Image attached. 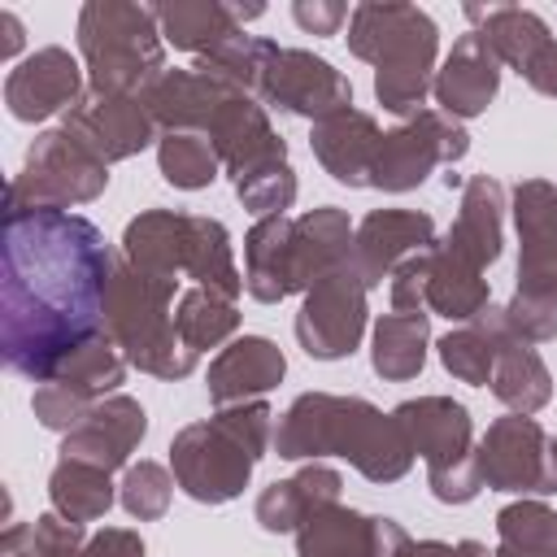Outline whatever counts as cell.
Listing matches in <instances>:
<instances>
[{
  "label": "cell",
  "instance_id": "obj_1",
  "mask_svg": "<svg viewBox=\"0 0 557 557\" xmlns=\"http://www.w3.org/2000/svg\"><path fill=\"white\" fill-rule=\"evenodd\" d=\"M104 235L70 209H4L0 348L4 366L48 383L61 361L104 331L113 278Z\"/></svg>",
  "mask_w": 557,
  "mask_h": 557
},
{
  "label": "cell",
  "instance_id": "obj_2",
  "mask_svg": "<svg viewBox=\"0 0 557 557\" xmlns=\"http://www.w3.org/2000/svg\"><path fill=\"white\" fill-rule=\"evenodd\" d=\"M274 448L287 461L305 457H348L366 479L392 483L413 466V444L392 413H379L361 396L305 392L274 426Z\"/></svg>",
  "mask_w": 557,
  "mask_h": 557
},
{
  "label": "cell",
  "instance_id": "obj_3",
  "mask_svg": "<svg viewBox=\"0 0 557 557\" xmlns=\"http://www.w3.org/2000/svg\"><path fill=\"white\" fill-rule=\"evenodd\" d=\"M270 418L274 413L265 400H244V405L218 409L209 422L183 426L170 444V466L178 487L200 505L235 500L248 487L252 466L274 444Z\"/></svg>",
  "mask_w": 557,
  "mask_h": 557
},
{
  "label": "cell",
  "instance_id": "obj_4",
  "mask_svg": "<svg viewBox=\"0 0 557 557\" xmlns=\"http://www.w3.org/2000/svg\"><path fill=\"white\" fill-rule=\"evenodd\" d=\"M352 57L374 65V96L383 109L409 117L435 83V22L413 4H357L348 17Z\"/></svg>",
  "mask_w": 557,
  "mask_h": 557
},
{
  "label": "cell",
  "instance_id": "obj_5",
  "mask_svg": "<svg viewBox=\"0 0 557 557\" xmlns=\"http://www.w3.org/2000/svg\"><path fill=\"white\" fill-rule=\"evenodd\" d=\"M170 300H174V278L148 274L126 257L113 265L109 296H104V331L113 335V344L131 366L157 379H183L196 370V357H200L178 339Z\"/></svg>",
  "mask_w": 557,
  "mask_h": 557
},
{
  "label": "cell",
  "instance_id": "obj_6",
  "mask_svg": "<svg viewBox=\"0 0 557 557\" xmlns=\"http://www.w3.org/2000/svg\"><path fill=\"white\" fill-rule=\"evenodd\" d=\"M78 52L96 96H144L165 74L157 9L91 0L78 13Z\"/></svg>",
  "mask_w": 557,
  "mask_h": 557
},
{
  "label": "cell",
  "instance_id": "obj_7",
  "mask_svg": "<svg viewBox=\"0 0 557 557\" xmlns=\"http://www.w3.org/2000/svg\"><path fill=\"white\" fill-rule=\"evenodd\" d=\"M392 418L409 435L413 453L426 461L435 500L466 505L479 496L483 474H479V448H474V426H470L466 405L448 396H418V400L396 405Z\"/></svg>",
  "mask_w": 557,
  "mask_h": 557
},
{
  "label": "cell",
  "instance_id": "obj_8",
  "mask_svg": "<svg viewBox=\"0 0 557 557\" xmlns=\"http://www.w3.org/2000/svg\"><path fill=\"white\" fill-rule=\"evenodd\" d=\"M109 165L65 126L35 135L22 170L9 183L4 209H70L104 191Z\"/></svg>",
  "mask_w": 557,
  "mask_h": 557
},
{
  "label": "cell",
  "instance_id": "obj_9",
  "mask_svg": "<svg viewBox=\"0 0 557 557\" xmlns=\"http://www.w3.org/2000/svg\"><path fill=\"white\" fill-rule=\"evenodd\" d=\"M470 135L457 117L440 113V109H418L405 126L387 131L374 157V174L370 187L383 191H409L418 187L435 165H453L457 157H466Z\"/></svg>",
  "mask_w": 557,
  "mask_h": 557
},
{
  "label": "cell",
  "instance_id": "obj_10",
  "mask_svg": "<svg viewBox=\"0 0 557 557\" xmlns=\"http://www.w3.org/2000/svg\"><path fill=\"white\" fill-rule=\"evenodd\" d=\"M366 283L357 278V270L344 261L339 270L322 274L309 292L305 305L296 313V339L309 357L318 361H335L348 357L366 331Z\"/></svg>",
  "mask_w": 557,
  "mask_h": 557
},
{
  "label": "cell",
  "instance_id": "obj_11",
  "mask_svg": "<svg viewBox=\"0 0 557 557\" xmlns=\"http://www.w3.org/2000/svg\"><path fill=\"white\" fill-rule=\"evenodd\" d=\"M261 100L283 113L322 122V117L352 109V83L331 61H322L305 48H278V57L270 61V74L261 83Z\"/></svg>",
  "mask_w": 557,
  "mask_h": 557
},
{
  "label": "cell",
  "instance_id": "obj_12",
  "mask_svg": "<svg viewBox=\"0 0 557 557\" xmlns=\"http://www.w3.org/2000/svg\"><path fill=\"white\" fill-rule=\"evenodd\" d=\"M479 474L496 492H548V435L531 413H509L479 440Z\"/></svg>",
  "mask_w": 557,
  "mask_h": 557
},
{
  "label": "cell",
  "instance_id": "obj_13",
  "mask_svg": "<svg viewBox=\"0 0 557 557\" xmlns=\"http://www.w3.org/2000/svg\"><path fill=\"white\" fill-rule=\"evenodd\" d=\"M70 135H78L104 165L135 157L139 148H148L157 139V122L144 109L139 96H96L87 91L61 122Z\"/></svg>",
  "mask_w": 557,
  "mask_h": 557
},
{
  "label": "cell",
  "instance_id": "obj_14",
  "mask_svg": "<svg viewBox=\"0 0 557 557\" xmlns=\"http://www.w3.org/2000/svg\"><path fill=\"white\" fill-rule=\"evenodd\" d=\"M405 544L409 535L392 518H361L339 500L313 509L296 527L300 557H396Z\"/></svg>",
  "mask_w": 557,
  "mask_h": 557
},
{
  "label": "cell",
  "instance_id": "obj_15",
  "mask_svg": "<svg viewBox=\"0 0 557 557\" xmlns=\"http://www.w3.org/2000/svg\"><path fill=\"white\" fill-rule=\"evenodd\" d=\"M435 248V222L431 213H413V209H374L357 235H352V252L348 265L357 270V278L366 287H379L400 261L418 257Z\"/></svg>",
  "mask_w": 557,
  "mask_h": 557
},
{
  "label": "cell",
  "instance_id": "obj_16",
  "mask_svg": "<svg viewBox=\"0 0 557 557\" xmlns=\"http://www.w3.org/2000/svg\"><path fill=\"white\" fill-rule=\"evenodd\" d=\"M83 100L78 61L65 48H39L4 78V104L17 122H44L52 113H70Z\"/></svg>",
  "mask_w": 557,
  "mask_h": 557
},
{
  "label": "cell",
  "instance_id": "obj_17",
  "mask_svg": "<svg viewBox=\"0 0 557 557\" xmlns=\"http://www.w3.org/2000/svg\"><path fill=\"white\" fill-rule=\"evenodd\" d=\"M518 226V292H557V187L522 178L513 187Z\"/></svg>",
  "mask_w": 557,
  "mask_h": 557
},
{
  "label": "cell",
  "instance_id": "obj_18",
  "mask_svg": "<svg viewBox=\"0 0 557 557\" xmlns=\"http://www.w3.org/2000/svg\"><path fill=\"white\" fill-rule=\"evenodd\" d=\"M205 139L213 144V152L222 157L231 178H239V174H248L257 165H270V161H287L283 139L274 135L265 109L248 91H231L218 104V113L205 126Z\"/></svg>",
  "mask_w": 557,
  "mask_h": 557
},
{
  "label": "cell",
  "instance_id": "obj_19",
  "mask_svg": "<svg viewBox=\"0 0 557 557\" xmlns=\"http://www.w3.org/2000/svg\"><path fill=\"white\" fill-rule=\"evenodd\" d=\"M144 431H148V418H144V405L139 400H131V396H104L65 435L61 457H78V461H91L100 470H117V466H126V457L135 453V444L144 440Z\"/></svg>",
  "mask_w": 557,
  "mask_h": 557
},
{
  "label": "cell",
  "instance_id": "obj_20",
  "mask_svg": "<svg viewBox=\"0 0 557 557\" xmlns=\"http://www.w3.org/2000/svg\"><path fill=\"white\" fill-rule=\"evenodd\" d=\"M496 87H500V61L487 52V44L474 30L453 44V52L444 57V65L435 70V83H431L440 113H448L457 122L483 113L492 104Z\"/></svg>",
  "mask_w": 557,
  "mask_h": 557
},
{
  "label": "cell",
  "instance_id": "obj_21",
  "mask_svg": "<svg viewBox=\"0 0 557 557\" xmlns=\"http://www.w3.org/2000/svg\"><path fill=\"white\" fill-rule=\"evenodd\" d=\"M500 235H505V187L487 174H474L461 187L457 222L448 226V239L440 248L474 270H487L500 257Z\"/></svg>",
  "mask_w": 557,
  "mask_h": 557
},
{
  "label": "cell",
  "instance_id": "obj_22",
  "mask_svg": "<svg viewBox=\"0 0 557 557\" xmlns=\"http://www.w3.org/2000/svg\"><path fill=\"white\" fill-rule=\"evenodd\" d=\"M313 157L322 161V170L335 178V183H348V187H366L370 174H374V157H379V122L361 109H344L335 117H322L313 122Z\"/></svg>",
  "mask_w": 557,
  "mask_h": 557
},
{
  "label": "cell",
  "instance_id": "obj_23",
  "mask_svg": "<svg viewBox=\"0 0 557 557\" xmlns=\"http://www.w3.org/2000/svg\"><path fill=\"white\" fill-rule=\"evenodd\" d=\"M352 222L344 209L335 205H322L313 213H300L292 218V248H287V261H292V292H309L322 274L339 270L352 252Z\"/></svg>",
  "mask_w": 557,
  "mask_h": 557
},
{
  "label": "cell",
  "instance_id": "obj_24",
  "mask_svg": "<svg viewBox=\"0 0 557 557\" xmlns=\"http://www.w3.org/2000/svg\"><path fill=\"white\" fill-rule=\"evenodd\" d=\"M235 87L222 83V78H213V74H200V70H165L139 100L152 113V122L165 126V135L170 131H196V135H205L209 117L218 113V104Z\"/></svg>",
  "mask_w": 557,
  "mask_h": 557
},
{
  "label": "cell",
  "instance_id": "obj_25",
  "mask_svg": "<svg viewBox=\"0 0 557 557\" xmlns=\"http://www.w3.org/2000/svg\"><path fill=\"white\" fill-rule=\"evenodd\" d=\"M283 370H287L283 352L265 335H244V339L226 344L213 357V366H209V400L218 409L257 400L261 392H270L283 379Z\"/></svg>",
  "mask_w": 557,
  "mask_h": 557
},
{
  "label": "cell",
  "instance_id": "obj_26",
  "mask_svg": "<svg viewBox=\"0 0 557 557\" xmlns=\"http://www.w3.org/2000/svg\"><path fill=\"white\" fill-rule=\"evenodd\" d=\"M187 252H191V213L148 209L122 235V257L148 274H161V278L187 274Z\"/></svg>",
  "mask_w": 557,
  "mask_h": 557
},
{
  "label": "cell",
  "instance_id": "obj_27",
  "mask_svg": "<svg viewBox=\"0 0 557 557\" xmlns=\"http://www.w3.org/2000/svg\"><path fill=\"white\" fill-rule=\"evenodd\" d=\"M513 339L509 322H505V309H483L479 318L461 322L457 331H448L435 348H440V361L453 379L461 383H474V387H487L492 383V370H496V357L500 348Z\"/></svg>",
  "mask_w": 557,
  "mask_h": 557
},
{
  "label": "cell",
  "instance_id": "obj_28",
  "mask_svg": "<svg viewBox=\"0 0 557 557\" xmlns=\"http://www.w3.org/2000/svg\"><path fill=\"white\" fill-rule=\"evenodd\" d=\"M335 500H339V474L331 466H305L300 474H292L283 483H270L257 496V522L274 535L296 531L313 509L335 505Z\"/></svg>",
  "mask_w": 557,
  "mask_h": 557
},
{
  "label": "cell",
  "instance_id": "obj_29",
  "mask_svg": "<svg viewBox=\"0 0 557 557\" xmlns=\"http://www.w3.org/2000/svg\"><path fill=\"white\" fill-rule=\"evenodd\" d=\"M466 17L479 22V39L487 44V52L500 61V65H513L518 74L527 70V61L553 39L544 17L531 13V9H518V4H466Z\"/></svg>",
  "mask_w": 557,
  "mask_h": 557
},
{
  "label": "cell",
  "instance_id": "obj_30",
  "mask_svg": "<svg viewBox=\"0 0 557 557\" xmlns=\"http://www.w3.org/2000/svg\"><path fill=\"white\" fill-rule=\"evenodd\" d=\"M287 248H292V218L274 213V218H261L248 239H244V287L248 296L274 305L283 296H292V261H287Z\"/></svg>",
  "mask_w": 557,
  "mask_h": 557
},
{
  "label": "cell",
  "instance_id": "obj_31",
  "mask_svg": "<svg viewBox=\"0 0 557 557\" xmlns=\"http://www.w3.org/2000/svg\"><path fill=\"white\" fill-rule=\"evenodd\" d=\"M157 26H161V39L183 48V52H196L205 57L209 48H218L222 39L239 35V22L231 13V4H218V0H174V4H157Z\"/></svg>",
  "mask_w": 557,
  "mask_h": 557
},
{
  "label": "cell",
  "instance_id": "obj_32",
  "mask_svg": "<svg viewBox=\"0 0 557 557\" xmlns=\"http://www.w3.org/2000/svg\"><path fill=\"white\" fill-rule=\"evenodd\" d=\"M487 278L483 270L457 261L453 252H444L440 244L431 248V265H426V309L453 318V322H470L487 309Z\"/></svg>",
  "mask_w": 557,
  "mask_h": 557
},
{
  "label": "cell",
  "instance_id": "obj_33",
  "mask_svg": "<svg viewBox=\"0 0 557 557\" xmlns=\"http://www.w3.org/2000/svg\"><path fill=\"white\" fill-rule=\"evenodd\" d=\"M492 396L500 405H509L513 413H535L548 405L553 396V374L548 366L540 361V352L522 339H509L496 357V370H492Z\"/></svg>",
  "mask_w": 557,
  "mask_h": 557
},
{
  "label": "cell",
  "instance_id": "obj_34",
  "mask_svg": "<svg viewBox=\"0 0 557 557\" xmlns=\"http://www.w3.org/2000/svg\"><path fill=\"white\" fill-rule=\"evenodd\" d=\"M426 313H383L374 322V348H370V361L383 379H413L422 366H426Z\"/></svg>",
  "mask_w": 557,
  "mask_h": 557
},
{
  "label": "cell",
  "instance_id": "obj_35",
  "mask_svg": "<svg viewBox=\"0 0 557 557\" xmlns=\"http://www.w3.org/2000/svg\"><path fill=\"white\" fill-rule=\"evenodd\" d=\"M48 496H52V509L70 522H91V518H104L109 505H113V483H109V470L91 466V461H78V457H61L52 479H48Z\"/></svg>",
  "mask_w": 557,
  "mask_h": 557
},
{
  "label": "cell",
  "instance_id": "obj_36",
  "mask_svg": "<svg viewBox=\"0 0 557 557\" xmlns=\"http://www.w3.org/2000/svg\"><path fill=\"white\" fill-rule=\"evenodd\" d=\"M274 57H278V44L239 30V35H231V39H222L218 48H209L205 57H196V70H200V74H213V78H222V83H231L235 91L261 96V83H265Z\"/></svg>",
  "mask_w": 557,
  "mask_h": 557
},
{
  "label": "cell",
  "instance_id": "obj_37",
  "mask_svg": "<svg viewBox=\"0 0 557 557\" xmlns=\"http://www.w3.org/2000/svg\"><path fill=\"white\" fill-rule=\"evenodd\" d=\"M122 379H126V357H122V348L113 344V335L100 331L96 339H87L83 348H74L48 383H65L70 392H78L83 400L96 405V400H104V392H113Z\"/></svg>",
  "mask_w": 557,
  "mask_h": 557
},
{
  "label": "cell",
  "instance_id": "obj_38",
  "mask_svg": "<svg viewBox=\"0 0 557 557\" xmlns=\"http://www.w3.org/2000/svg\"><path fill=\"white\" fill-rule=\"evenodd\" d=\"M496 557H557V509L544 500H513L496 513Z\"/></svg>",
  "mask_w": 557,
  "mask_h": 557
},
{
  "label": "cell",
  "instance_id": "obj_39",
  "mask_svg": "<svg viewBox=\"0 0 557 557\" xmlns=\"http://www.w3.org/2000/svg\"><path fill=\"white\" fill-rule=\"evenodd\" d=\"M174 326H178V339L191 352H205V348H218L226 335H235L239 313H235V300L231 296L209 292V287H191V292L178 296Z\"/></svg>",
  "mask_w": 557,
  "mask_h": 557
},
{
  "label": "cell",
  "instance_id": "obj_40",
  "mask_svg": "<svg viewBox=\"0 0 557 557\" xmlns=\"http://www.w3.org/2000/svg\"><path fill=\"white\" fill-rule=\"evenodd\" d=\"M157 161H161L165 183H174L183 191L209 187L218 178V165H222V157L213 152V144L205 135H196V131H170L157 144Z\"/></svg>",
  "mask_w": 557,
  "mask_h": 557
},
{
  "label": "cell",
  "instance_id": "obj_41",
  "mask_svg": "<svg viewBox=\"0 0 557 557\" xmlns=\"http://www.w3.org/2000/svg\"><path fill=\"white\" fill-rule=\"evenodd\" d=\"M235 196H239L244 209H252L257 218L283 213V209L296 200L292 165H287V161H270V165H257V170L239 174V178H235Z\"/></svg>",
  "mask_w": 557,
  "mask_h": 557
},
{
  "label": "cell",
  "instance_id": "obj_42",
  "mask_svg": "<svg viewBox=\"0 0 557 557\" xmlns=\"http://www.w3.org/2000/svg\"><path fill=\"white\" fill-rule=\"evenodd\" d=\"M170 492H174V479L165 474V466L157 461H139L122 474V505L131 518L148 522V518H161L170 509Z\"/></svg>",
  "mask_w": 557,
  "mask_h": 557
},
{
  "label": "cell",
  "instance_id": "obj_43",
  "mask_svg": "<svg viewBox=\"0 0 557 557\" xmlns=\"http://www.w3.org/2000/svg\"><path fill=\"white\" fill-rule=\"evenodd\" d=\"M505 322L513 331V339L522 344H540L557 335V292H513V300L505 305Z\"/></svg>",
  "mask_w": 557,
  "mask_h": 557
},
{
  "label": "cell",
  "instance_id": "obj_44",
  "mask_svg": "<svg viewBox=\"0 0 557 557\" xmlns=\"http://www.w3.org/2000/svg\"><path fill=\"white\" fill-rule=\"evenodd\" d=\"M91 400H83L78 392H70L65 383H39L35 387V418L48 426V431H74L83 418H87Z\"/></svg>",
  "mask_w": 557,
  "mask_h": 557
},
{
  "label": "cell",
  "instance_id": "obj_45",
  "mask_svg": "<svg viewBox=\"0 0 557 557\" xmlns=\"http://www.w3.org/2000/svg\"><path fill=\"white\" fill-rule=\"evenodd\" d=\"M292 17H296V26L309 30V35H335L339 22H348L352 13H348V4H339V0H296V4H292Z\"/></svg>",
  "mask_w": 557,
  "mask_h": 557
},
{
  "label": "cell",
  "instance_id": "obj_46",
  "mask_svg": "<svg viewBox=\"0 0 557 557\" xmlns=\"http://www.w3.org/2000/svg\"><path fill=\"white\" fill-rule=\"evenodd\" d=\"M87 557H144V540L122 527H104L87 540Z\"/></svg>",
  "mask_w": 557,
  "mask_h": 557
},
{
  "label": "cell",
  "instance_id": "obj_47",
  "mask_svg": "<svg viewBox=\"0 0 557 557\" xmlns=\"http://www.w3.org/2000/svg\"><path fill=\"white\" fill-rule=\"evenodd\" d=\"M522 78L535 87V91H544V96H557V39H548L531 61H527V70H522Z\"/></svg>",
  "mask_w": 557,
  "mask_h": 557
},
{
  "label": "cell",
  "instance_id": "obj_48",
  "mask_svg": "<svg viewBox=\"0 0 557 557\" xmlns=\"http://www.w3.org/2000/svg\"><path fill=\"white\" fill-rule=\"evenodd\" d=\"M396 557H457V548L453 544H440V540H422V544H405Z\"/></svg>",
  "mask_w": 557,
  "mask_h": 557
},
{
  "label": "cell",
  "instance_id": "obj_49",
  "mask_svg": "<svg viewBox=\"0 0 557 557\" xmlns=\"http://www.w3.org/2000/svg\"><path fill=\"white\" fill-rule=\"evenodd\" d=\"M0 30H4V44H0V52H4V57H13V52L22 48V22H17L13 13H0Z\"/></svg>",
  "mask_w": 557,
  "mask_h": 557
},
{
  "label": "cell",
  "instance_id": "obj_50",
  "mask_svg": "<svg viewBox=\"0 0 557 557\" xmlns=\"http://www.w3.org/2000/svg\"><path fill=\"white\" fill-rule=\"evenodd\" d=\"M548 492H557V435L548 440Z\"/></svg>",
  "mask_w": 557,
  "mask_h": 557
},
{
  "label": "cell",
  "instance_id": "obj_51",
  "mask_svg": "<svg viewBox=\"0 0 557 557\" xmlns=\"http://www.w3.org/2000/svg\"><path fill=\"white\" fill-rule=\"evenodd\" d=\"M457 557H487V548L474 544V540H466V544H457Z\"/></svg>",
  "mask_w": 557,
  "mask_h": 557
}]
</instances>
